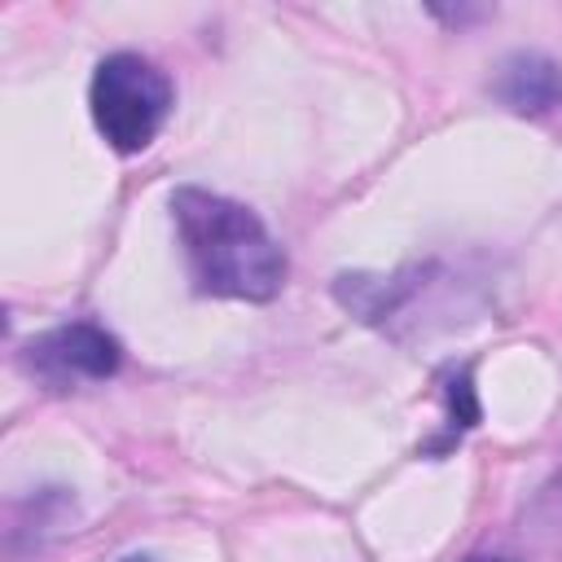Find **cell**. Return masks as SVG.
<instances>
[{"instance_id":"ba28073f","label":"cell","mask_w":562,"mask_h":562,"mask_svg":"<svg viewBox=\"0 0 562 562\" xmlns=\"http://www.w3.org/2000/svg\"><path fill=\"white\" fill-rule=\"evenodd\" d=\"M123 562H149V558H123Z\"/></svg>"},{"instance_id":"7a4b0ae2","label":"cell","mask_w":562,"mask_h":562,"mask_svg":"<svg viewBox=\"0 0 562 562\" xmlns=\"http://www.w3.org/2000/svg\"><path fill=\"white\" fill-rule=\"evenodd\" d=\"M88 110L114 154H140L171 114V79L140 53H114L92 75Z\"/></svg>"},{"instance_id":"6da1fadb","label":"cell","mask_w":562,"mask_h":562,"mask_svg":"<svg viewBox=\"0 0 562 562\" xmlns=\"http://www.w3.org/2000/svg\"><path fill=\"white\" fill-rule=\"evenodd\" d=\"M171 220L184 246L189 277L202 294L246 303H268L281 294L285 255L250 206L184 184L171 193Z\"/></svg>"},{"instance_id":"52a82bcc","label":"cell","mask_w":562,"mask_h":562,"mask_svg":"<svg viewBox=\"0 0 562 562\" xmlns=\"http://www.w3.org/2000/svg\"><path fill=\"white\" fill-rule=\"evenodd\" d=\"M465 562H509V558H487V553H474V558H465Z\"/></svg>"},{"instance_id":"5b68a950","label":"cell","mask_w":562,"mask_h":562,"mask_svg":"<svg viewBox=\"0 0 562 562\" xmlns=\"http://www.w3.org/2000/svg\"><path fill=\"white\" fill-rule=\"evenodd\" d=\"M522 544L531 562H562V474H553L527 505Z\"/></svg>"},{"instance_id":"277c9868","label":"cell","mask_w":562,"mask_h":562,"mask_svg":"<svg viewBox=\"0 0 562 562\" xmlns=\"http://www.w3.org/2000/svg\"><path fill=\"white\" fill-rule=\"evenodd\" d=\"M492 92L514 114H549L562 105V66L544 53H514L501 66Z\"/></svg>"},{"instance_id":"3957f363","label":"cell","mask_w":562,"mask_h":562,"mask_svg":"<svg viewBox=\"0 0 562 562\" xmlns=\"http://www.w3.org/2000/svg\"><path fill=\"white\" fill-rule=\"evenodd\" d=\"M26 369L48 386V391H75L83 382H105L114 378L123 347L114 334H105L101 325L75 321V325H57L40 338L26 342Z\"/></svg>"},{"instance_id":"8992f818","label":"cell","mask_w":562,"mask_h":562,"mask_svg":"<svg viewBox=\"0 0 562 562\" xmlns=\"http://www.w3.org/2000/svg\"><path fill=\"white\" fill-rule=\"evenodd\" d=\"M443 395H448V426L452 430H465V426L479 422V404H474V391H470V373L465 369L448 378Z\"/></svg>"}]
</instances>
